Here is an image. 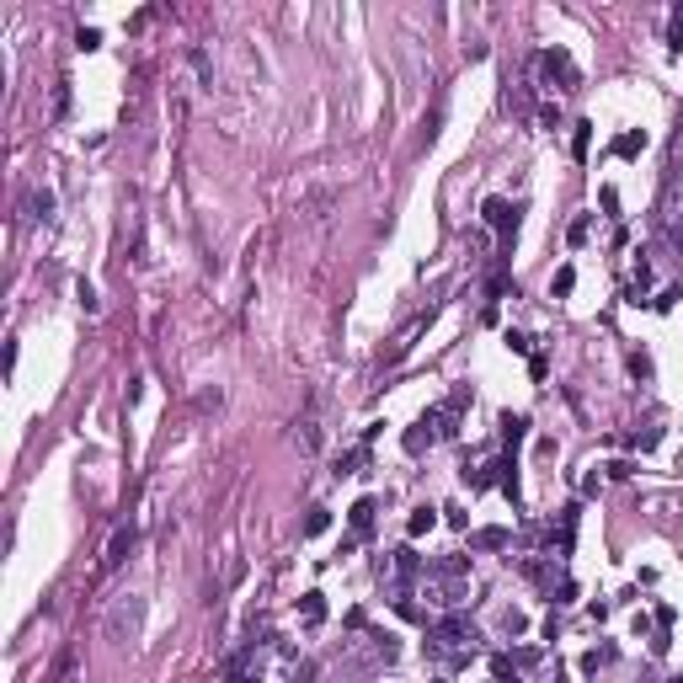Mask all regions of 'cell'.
Wrapping results in <instances>:
<instances>
[{
	"label": "cell",
	"instance_id": "obj_1",
	"mask_svg": "<svg viewBox=\"0 0 683 683\" xmlns=\"http://www.w3.org/2000/svg\"><path fill=\"white\" fill-rule=\"evenodd\" d=\"M540 70H545V81L561 85V91H576V85H582V75H576V64H571L566 48H545V54H540Z\"/></svg>",
	"mask_w": 683,
	"mask_h": 683
},
{
	"label": "cell",
	"instance_id": "obj_2",
	"mask_svg": "<svg viewBox=\"0 0 683 683\" xmlns=\"http://www.w3.org/2000/svg\"><path fill=\"white\" fill-rule=\"evenodd\" d=\"M480 214H486V225H492L497 235H502V246H513V230H518V208L507 203V198H486V208H480Z\"/></svg>",
	"mask_w": 683,
	"mask_h": 683
},
{
	"label": "cell",
	"instance_id": "obj_3",
	"mask_svg": "<svg viewBox=\"0 0 683 683\" xmlns=\"http://www.w3.org/2000/svg\"><path fill=\"white\" fill-rule=\"evenodd\" d=\"M133 630H139V598L129 593V603H118V609L107 614V636L123 641V636H133Z\"/></svg>",
	"mask_w": 683,
	"mask_h": 683
},
{
	"label": "cell",
	"instance_id": "obj_4",
	"mask_svg": "<svg viewBox=\"0 0 683 683\" xmlns=\"http://www.w3.org/2000/svg\"><path fill=\"white\" fill-rule=\"evenodd\" d=\"M133 550V528H118L112 534V545H107V555H102V571H112V566H123V555Z\"/></svg>",
	"mask_w": 683,
	"mask_h": 683
},
{
	"label": "cell",
	"instance_id": "obj_5",
	"mask_svg": "<svg viewBox=\"0 0 683 683\" xmlns=\"http://www.w3.org/2000/svg\"><path fill=\"white\" fill-rule=\"evenodd\" d=\"M348 523H352V540H363V534H369V528H374V497H363V502H352Z\"/></svg>",
	"mask_w": 683,
	"mask_h": 683
},
{
	"label": "cell",
	"instance_id": "obj_6",
	"mask_svg": "<svg viewBox=\"0 0 683 683\" xmlns=\"http://www.w3.org/2000/svg\"><path fill=\"white\" fill-rule=\"evenodd\" d=\"M588 150H593V123H576V133H571V155H576V160H588Z\"/></svg>",
	"mask_w": 683,
	"mask_h": 683
},
{
	"label": "cell",
	"instance_id": "obj_7",
	"mask_svg": "<svg viewBox=\"0 0 683 683\" xmlns=\"http://www.w3.org/2000/svg\"><path fill=\"white\" fill-rule=\"evenodd\" d=\"M432 523H438V513H432V507H417V513H411V523H406V534L417 540V534H427Z\"/></svg>",
	"mask_w": 683,
	"mask_h": 683
},
{
	"label": "cell",
	"instance_id": "obj_8",
	"mask_svg": "<svg viewBox=\"0 0 683 683\" xmlns=\"http://www.w3.org/2000/svg\"><path fill=\"white\" fill-rule=\"evenodd\" d=\"M571 288H576V267H561V273L550 278V294H555V299H566Z\"/></svg>",
	"mask_w": 683,
	"mask_h": 683
},
{
	"label": "cell",
	"instance_id": "obj_9",
	"mask_svg": "<svg viewBox=\"0 0 683 683\" xmlns=\"http://www.w3.org/2000/svg\"><path fill=\"white\" fill-rule=\"evenodd\" d=\"M507 545V528H480L475 534V550H502Z\"/></svg>",
	"mask_w": 683,
	"mask_h": 683
},
{
	"label": "cell",
	"instance_id": "obj_10",
	"mask_svg": "<svg viewBox=\"0 0 683 683\" xmlns=\"http://www.w3.org/2000/svg\"><path fill=\"white\" fill-rule=\"evenodd\" d=\"M299 609H304V624H321V619H326V603H321V593H304V603H299Z\"/></svg>",
	"mask_w": 683,
	"mask_h": 683
},
{
	"label": "cell",
	"instance_id": "obj_11",
	"mask_svg": "<svg viewBox=\"0 0 683 683\" xmlns=\"http://www.w3.org/2000/svg\"><path fill=\"white\" fill-rule=\"evenodd\" d=\"M422 427H427V422H422ZM422 427H417V432H406V454H422V449L432 444V432H422Z\"/></svg>",
	"mask_w": 683,
	"mask_h": 683
},
{
	"label": "cell",
	"instance_id": "obj_12",
	"mask_svg": "<svg viewBox=\"0 0 683 683\" xmlns=\"http://www.w3.org/2000/svg\"><path fill=\"white\" fill-rule=\"evenodd\" d=\"M32 214H37V219L54 214V192H48V187H43V192H32Z\"/></svg>",
	"mask_w": 683,
	"mask_h": 683
},
{
	"label": "cell",
	"instance_id": "obj_13",
	"mask_svg": "<svg viewBox=\"0 0 683 683\" xmlns=\"http://www.w3.org/2000/svg\"><path fill=\"white\" fill-rule=\"evenodd\" d=\"M75 294H81V310H85V315H96V310H102V299H96V288H91V283H81Z\"/></svg>",
	"mask_w": 683,
	"mask_h": 683
},
{
	"label": "cell",
	"instance_id": "obj_14",
	"mask_svg": "<svg viewBox=\"0 0 683 683\" xmlns=\"http://www.w3.org/2000/svg\"><path fill=\"white\" fill-rule=\"evenodd\" d=\"M641 144H646V133H619V144H614V150H619V155H636Z\"/></svg>",
	"mask_w": 683,
	"mask_h": 683
},
{
	"label": "cell",
	"instance_id": "obj_15",
	"mask_svg": "<svg viewBox=\"0 0 683 683\" xmlns=\"http://www.w3.org/2000/svg\"><path fill=\"white\" fill-rule=\"evenodd\" d=\"M326 523H331V518H326V507H310V518H304V534H321Z\"/></svg>",
	"mask_w": 683,
	"mask_h": 683
},
{
	"label": "cell",
	"instance_id": "obj_16",
	"mask_svg": "<svg viewBox=\"0 0 683 683\" xmlns=\"http://www.w3.org/2000/svg\"><path fill=\"white\" fill-rule=\"evenodd\" d=\"M396 571H400V576L417 571V550H396Z\"/></svg>",
	"mask_w": 683,
	"mask_h": 683
},
{
	"label": "cell",
	"instance_id": "obj_17",
	"mask_svg": "<svg viewBox=\"0 0 683 683\" xmlns=\"http://www.w3.org/2000/svg\"><path fill=\"white\" fill-rule=\"evenodd\" d=\"M588 235H593V219H576V225H571V246H582Z\"/></svg>",
	"mask_w": 683,
	"mask_h": 683
},
{
	"label": "cell",
	"instance_id": "obj_18",
	"mask_svg": "<svg viewBox=\"0 0 683 683\" xmlns=\"http://www.w3.org/2000/svg\"><path fill=\"white\" fill-rule=\"evenodd\" d=\"M75 43H81V48H96V43H102V32H96V27H81V32H75Z\"/></svg>",
	"mask_w": 683,
	"mask_h": 683
},
{
	"label": "cell",
	"instance_id": "obj_19",
	"mask_svg": "<svg viewBox=\"0 0 683 683\" xmlns=\"http://www.w3.org/2000/svg\"><path fill=\"white\" fill-rule=\"evenodd\" d=\"M465 571V561H459V555H449V561H438V576H459Z\"/></svg>",
	"mask_w": 683,
	"mask_h": 683
},
{
	"label": "cell",
	"instance_id": "obj_20",
	"mask_svg": "<svg viewBox=\"0 0 683 683\" xmlns=\"http://www.w3.org/2000/svg\"><path fill=\"white\" fill-rule=\"evenodd\" d=\"M630 369H636L641 379H651V358H646V352H636V358H630Z\"/></svg>",
	"mask_w": 683,
	"mask_h": 683
},
{
	"label": "cell",
	"instance_id": "obj_21",
	"mask_svg": "<svg viewBox=\"0 0 683 683\" xmlns=\"http://www.w3.org/2000/svg\"><path fill=\"white\" fill-rule=\"evenodd\" d=\"M672 48H683V11L672 16Z\"/></svg>",
	"mask_w": 683,
	"mask_h": 683
},
{
	"label": "cell",
	"instance_id": "obj_22",
	"mask_svg": "<svg viewBox=\"0 0 683 683\" xmlns=\"http://www.w3.org/2000/svg\"><path fill=\"white\" fill-rule=\"evenodd\" d=\"M550 683H566V672H555V678H550Z\"/></svg>",
	"mask_w": 683,
	"mask_h": 683
}]
</instances>
